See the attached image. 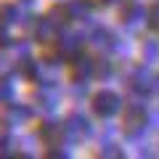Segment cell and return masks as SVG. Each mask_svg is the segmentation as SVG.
Listing matches in <instances>:
<instances>
[{"mask_svg": "<svg viewBox=\"0 0 159 159\" xmlns=\"http://www.w3.org/2000/svg\"><path fill=\"white\" fill-rule=\"evenodd\" d=\"M111 103H114V98L111 96H106V98H98V109H101V111H111Z\"/></svg>", "mask_w": 159, "mask_h": 159, "instance_id": "obj_1", "label": "cell"}]
</instances>
